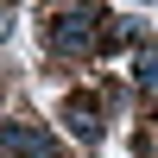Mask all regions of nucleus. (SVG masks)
I'll use <instances>...</instances> for the list:
<instances>
[{
    "mask_svg": "<svg viewBox=\"0 0 158 158\" xmlns=\"http://www.w3.org/2000/svg\"><path fill=\"white\" fill-rule=\"evenodd\" d=\"M95 32H101V13L95 6H70V13H57V25H51V44L57 51H89Z\"/></svg>",
    "mask_w": 158,
    "mask_h": 158,
    "instance_id": "f257e3e1",
    "label": "nucleus"
},
{
    "mask_svg": "<svg viewBox=\"0 0 158 158\" xmlns=\"http://www.w3.org/2000/svg\"><path fill=\"white\" fill-rule=\"evenodd\" d=\"M139 89L158 95V51H152V57H139Z\"/></svg>",
    "mask_w": 158,
    "mask_h": 158,
    "instance_id": "7ed1b4c3",
    "label": "nucleus"
},
{
    "mask_svg": "<svg viewBox=\"0 0 158 158\" xmlns=\"http://www.w3.org/2000/svg\"><path fill=\"white\" fill-rule=\"evenodd\" d=\"M0 146H6L13 158H57L51 133H38V127H25V120H6V127H0Z\"/></svg>",
    "mask_w": 158,
    "mask_h": 158,
    "instance_id": "f03ea898",
    "label": "nucleus"
}]
</instances>
